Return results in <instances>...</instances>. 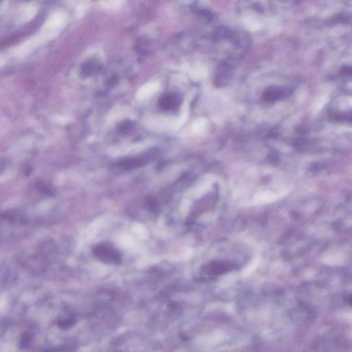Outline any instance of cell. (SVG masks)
<instances>
[{
  "label": "cell",
  "mask_w": 352,
  "mask_h": 352,
  "mask_svg": "<svg viewBox=\"0 0 352 352\" xmlns=\"http://www.w3.org/2000/svg\"><path fill=\"white\" fill-rule=\"evenodd\" d=\"M93 253L99 261L107 264L119 265L121 263V254L110 243H99L93 249Z\"/></svg>",
  "instance_id": "1"
},
{
  "label": "cell",
  "mask_w": 352,
  "mask_h": 352,
  "mask_svg": "<svg viewBox=\"0 0 352 352\" xmlns=\"http://www.w3.org/2000/svg\"><path fill=\"white\" fill-rule=\"evenodd\" d=\"M181 97L175 93L164 95L159 101V105L162 109L171 110L179 106L181 104Z\"/></svg>",
  "instance_id": "2"
},
{
  "label": "cell",
  "mask_w": 352,
  "mask_h": 352,
  "mask_svg": "<svg viewBox=\"0 0 352 352\" xmlns=\"http://www.w3.org/2000/svg\"><path fill=\"white\" fill-rule=\"evenodd\" d=\"M286 93L282 88L271 87L268 88L263 93V98L267 101H274L282 98Z\"/></svg>",
  "instance_id": "3"
},
{
  "label": "cell",
  "mask_w": 352,
  "mask_h": 352,
  "mask_svg": "<svg viewBox=\"0 0 352 352\" xmlns=\"http://www.w3.org/2000/svg\"><path fill=\"white\" fill-rule=\"evenodd\" d=\"M130 122H125V123H123V124H122L121 125V132H126V131H128L129 130H130Z\"/></svg>",
  "instance_id": "4"
}]
</instances>
